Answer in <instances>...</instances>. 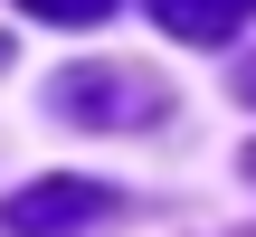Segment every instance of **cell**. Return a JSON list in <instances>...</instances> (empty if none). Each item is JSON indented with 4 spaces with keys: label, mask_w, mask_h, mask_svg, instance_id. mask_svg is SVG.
<instances>
[{
    "label": "cell",
    "mask_w": 256,
    "mask_h": 237,
    "mask_svg": "<svg viewBox=\"0 0 256 237\" xmlns=\"http://www.w3.org/2000/svg\"><path fill=\"white\" fill-rule=\"evenodd\" d=\"M48 104L66 124H86V133H133V124H162L171 114V86L152 66H133V57H86V66H66L48 86Z\"/></svg>",
    "instance_id": "6da1fadb"
},
{
    "label": "cell",
    "mask_w": 256,
    "mask_h": 237,
    "mask_svg": "<svg viewBox=\"0 0 256 237\" xmlns=\"http://www.w3.org/2000/svg\"><path fill=\"white\" fill-rule=\"evenodd\" d=\"M114 218H124V190H104V180H28L0 209L10 237H104Z\"/></svg>",
    "instance_id": "7a4b0ae2"
},
{
    "label": "cell",
    "mask_w": 256,
    "mask_h": 237,
    "mask_svg": "<svg viewBox=\"0 0 256 237\" xmlns=\"http://www.w3.org/2000/svg\"><path fill=\"white\" fill-rule=\"evenodd\" d=\"M256 0H152V19L171 28V38H190V48H209V38H238V19H247Z\"/></svg>",
    "instance_id": "3957f363"
},
{
    "label": "cell",
    "mask_w": 256,
    "mask_h": 237,
    "mask_svg": "<svg viewBox=\"0 0 256 237\" xmlns=\"http://www.w3.org/2000/svg\"><path fill=\"white\" fill-rule=\"evenodd\" d=\"M28 19H57V28H95V19H114L124 0H19Z\"/></svg>",
    "instance_id": "277c9868"
},
{
    "label": "cell",
    "mask_w": 256,
    "mask_h": 237,
    "mask_svg": "<svg viewBox=\"0 0 256 237\" xmlns=\"http://www.w3.org/2000/svg\"><path fill=\"white\" fill-rule=\"evenodd\" d=\"M238 95H247V104H256V57H247V66H238Z\"/></svg>",
    "instance_id": "5b68a950"
}]
</instances>
